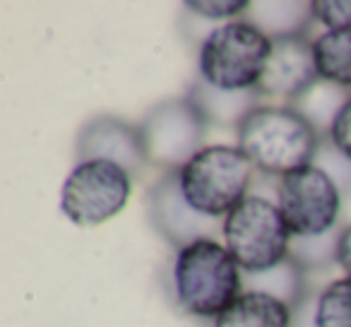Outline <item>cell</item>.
Wrapping results in <instances>:
<instances>
[{"label":"cell","mask_w":351,"mask_h":327,"mask_svg":"<svg viewBox=\"0 0 351 327\" xmlns=\"http://www.w3.org/2000/svg\"><path fill=\"white\" fill-rule=\"evenodd\" d=\"M313 327H351V277L322 289L313 306Z\"/></svg>","instance_id":"16"},{"label":"cell","mask_w":351,"mask_h":327,"mask_svg":"<svg viewBox=\"0 0 351 327\" xmlns=\"http://www.w3.org/2000/svg\"><path fill=\"white\" fill-rule=\"evenodd\" d=\"M341 229H332L330 234L315 236V239H296L291 243V260H296L301 267H317L335 260L337 263V241Z\"/></svg>","instance_id":"17"},{"label":"cell","mask_w":351,"mask_h":327,"mask_svg":"<svg viewBox=\"0 0 351 327\" xmlns=\"http://www.w3.org/2000/svg\"><path fill=\"white\" fill-rule=\"evenodd\" d=\"M205 116L191 97L159 104L140 125L147 161L178 171L205 147Z\"/></svg>","instance_id":"8"},{"label":"cell","mask_w":351,"mask_h":327,"mask_svg":"<svg viewBox=\"0 0 351 327\" xmlns=\"http://www.w3.org/2000/svg\"><path fill=\"white\" fill-rule=\"evenodd\" d=\"M176 301L197 317H219L241 296V267L212 236L178 248L173 263Z\"/></svg>","instance_id":"2"},{"label":"cell","mask_w":351,"mask_h":327,"mask_svg":"<svg viewBox=\"0 0 351 327\" xmlns=\"http://www.w3.org/2000/svg\"><path fill=\"white\" fill-rule=\"evenodd\" d=\"M272 51L267 36L253 22H226L205 36L197 56L202 82L221 92L258 89Z\"/></svg>","instance_id":"4"},{"label":"cell","mask_w":351,"mask_h":327,"mask_svg":"<svg viewBox=\"0 0 351 327\" xmlns=\"http://www.w3.org/2000/svg\"><path fill=\"white\" fill-rule=\"evenodd\" d=\"M311 15L327 32H344L351 29V0H313Z\"/></svg>","instance_id":"18"},{"label":"cell","mask_w":351,"mask_h":327,"mask_svg":"<svg viewBox=\"0 0 351 327\" xmlns=\"http://www.w3.org/2000/svg\"><path fill=\"white\" fill-rule=\"evenodd\" d=\"M215 327H293V308L267 291H243L219 317Z\"/></svg>","instance_id":"12"},{"label":"cell","mask_w":351,"mask_h":327,"mask_svg":"<svg viewBox=\"0 0 351 327\" xmlns=\"http://www.w3.org/2000/svg\"><path fill=\"white\" fill-rule=\"evenodd\" d=\"M317 82L320 73L315 65L311 36L306 32L272 36V51L258 84L260 97L279 99L293 106Z\"/></svg>","instance_id":"9"},{"label":"cell","mask_w":351,"mask_h":327,"mask_svg":"<svg viewBox=\"0 0 351 327\" xmlns=\"http://www.w3.org/2000/svg\"><path fill=\"white\" fill-rule=\"evenodd\" d=\"M313 53L322 82L351 89V29L322 32L313 39Z\"/></svg>","instance_id":"14"},{"label":"cell","mask_w":351,"mask_h":327,"mask_svg":"<svg viewBox=\"0 0 351 327\" xmlns=\"http://www.w3.org/2000/svg\"><path fill=\"white\" fill-rule=\"evenodd\" d=\"M132 176L113 161H77L60 188V212L75 226L106 224L125 210Z\"/></svg>","instance_id":"6"},{"label":"cell","mask_w":351,"mask_h":327,"mask_svg":"<svg viewBox=\"0 0 351 327\" xmlns=\"http://www.w3.org/2000/svg\"><path fill=\"white\" fill-rule=\"evenodd\" d=\"M337 265L344 269L346 277H351V224L341 229L337 241Z\"/></svg>","instance_id":"21"},{"label":"cell","mask_w":351,"mask_h":327,"mask_svg":"<svg viewBox=\"0 0 351 327\" xmlns=\"http://www.w3.org/2000/svg\"><path fill=\"white\" fill-rule=\"evenodd\" d=\"M186 8L193 15L207 17V20H226V17H239L250 10L248 0H188Z\"/></svg>","instance_id":"19"},{"label":"cell","mask_w":351,"mask_h":327,"mask_svg":"<svg viewBox=\"0 0 351 327\" xmlns=\"http://www.w3.org/2000/svg\"><path fill=\"white\" fill-rule=\"evenodd\" d=\"M191 99L202 111L207 123H219V125H231L234 123V128L255 106H260L258 89H250V92H221V89L210 87L207 82H202V89H193Z\"/></svg>","instance_id":"13"},{"label":"cell","mask_w":351,"mask_h":327,"mask_svg":"<svg viewBox=\"0 0 351 327\" xmlns=\"http://www.w3.org/2000/svg\"><path fill=\"white\" fill-rule=\"evenodd\" d=\"M77 159L113 161V164H121L132 176L147 164L140 125H130L113 116L94 118L77 137Z\"/></svg>","instance_id":"10"},{"label":"cell","mask_w":351,"mask_h":327,"mask_svg":"<svg viewBox=\"0 0 351 327\" xmlns=\"http://www.w3.org/2000/svg\"><path fill=\"white\" fill-rule=\"evenodd\" d=\"M253 176V161L231 145L202 147L176 171L183 200L207 219L229 217L248 197Z\"/></svg>","instance_id":"3"},{"label":"cell","mask_w":351,"mask_h":327,"mask_svg":"<svg viewBox=\"0 0 351 327\" xmlns=\"http://www.w3.org/2000/svg\"><path fill=\"white\" fill-rule=\"evenodd\" d=\"M152 212H154V221L161 229V234H166V239L173 241L178 248L205 236L195 229L200 224L197 221L200 215H195L188 207V202L183 200L176 173L156 183V191L152 193Z\"/></svg>","instance_id":"11"},{"label":"cell","mask_w":351,"mask_h":327,"mask_svg":"<svg viewBox=\"0 0 351 327\" xmlns=\"http://www.w3.org/2000/svg\"><path fill=\"white\" fill-rule=\"evenodd\" d=\"M277 207L293 239H315L337 229L341 191L330 173L311 164L301 171L279 178Z\"/></svg>","instance_id":"7"},{"label":"cell","mask_w":351,"mask_h":327,"mask_svg":"<svg viewBox=\"0 0 351 327\" xmlns=\"http://www.w3.org/2000/svg\"><path fill=\"white\" fill-rule=\"evenodd\" d=\"M325 137L344 159L351 161V97L346 99L344 106L337 111L335 121H332Z\"/></svg>","instance_id":"20"},{"label":"cell","mask_w":351,"mask_h":327,"mask_svg":"<svg viewBox=\"0 0 351 327\" xmlns=\"http://www.w3.org/2000/svg\"><path fill=\"white\" fill-rule=\"evenodd\" d=\"M224 245L248 274H265L291 258L293 234L274 202L248 195L221 224Z\"/></svg>","instance_id":"5"},{"label":"cell","mask_w":351,"mask_h":327,"mask_svg":"<svg viewBox=\"0 0 351 327\" xmlns=\"http://www.w3.org/2000/svg\"><path fill=\"white\" fill-rule=\"evenodd\" d=\"M236 147L265 176L284 178L315 164L322 135L289 104H260L236 125Z\"/></svg>","instance_id":"1"},{"label":"cell","mask_w":351,"mask_h":327,"mask_svg":"<svg viewBox=\"0 0 351 327\" xmlns=\"http://www.w3.org/2000/svg\"><path fill=\"white\" fill-rule=\"evenodd\" d=\"M349 89H341V87H335L330 82H317L311 92L306 94L303 99H298L293 106L308 118V121L315 125V130L320 135H327L330 130L332 121H335L337 111L344 106V101L349 99Z\"/></svg>","instance_id":"15"}]
</instances>
